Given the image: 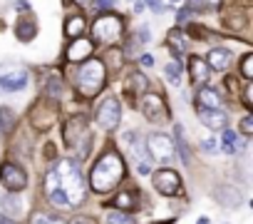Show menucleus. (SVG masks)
Listing matches in <instances>:
<instances>
[{
	"label": "nucleus",
	"instance_id": "nucleus-5",
	"mask_svg": "<svg viewBox=\"0 0 253 224\" xmlns=\"http://www.w3.org/2000/svg\"><path fill=\"white\" fill-rule=\"evenodd\" d=\"M0 182H3L10 192H20V189H25V184H28V177H25V172L18 167V165H3L0 167Z\"/></svg>",
	"mask_w": 253,
	"mask_h": 224
},
{
	"label": "nucleus",
	"instance_id": "nucleus-26",
	"mask_svg": "<svg viewBox=\"0 0 253 224\" xmlns=\"http://www.w3.org/2000/svg\"><path fill=\"white\" fill-rule=\"evenodd\" d=\"M189 3H191V8L204 10V8H216V5H218V0H189Z\"/></svg>",
	"mask_w": 253,
	"mask_h": 224
},
{
	"label": "nucleus",
	"instance_id": "nucleus-29",
	"mask_svg": "<svg viewBox=\"0 0 253 224\" xmlns=\"http://www.w3.org/2000/svg\"><path fill=\"white\" fill-rule=\"evenodd\" d=\"M132 87H137V92H144V90H147V77L137 72V75L132 77Z\"/></svg>",
	"mask_w": 253,
	"mask_h": 224
},
{
	"label": "nucleus",
	"instance_id": "nucleus-27",
	"mask_svg": "<svg viewBox=\"0 0 253 224\" xmlns=\"http://www.w3.org/2000/svg\"><path fill=\"white\" fill-rule=\"evenodd\" d=\"M47 197H50V202H52V204H60V207H62V204H67V197H65V192H62V189H52Z\"/></svg>",
	"mask_w": 253,
	"mask_h": 224
},
{
	"label": "nucleus",
	"instance_id": "nucleus-33",
	"mask_svg": "<svg viewBox=\"0 0 253 224\" xmlns=\"http://www.w3.org/2000/svg\"><path fill=\"white\" fill-rule=\"evenodd\" d=\"M201 147H204L206 152H213V150H216V140H204V142H201Z\"/></svg>",
	"mask_w": 253,
	"mask_h": 224
},
{
	"label": "nucleus",
	"instance_id": "nucleus-6",
	"mask_svg": "<svg viewBox=\"0 0 253 224\" xmlns=\"http://www.w3.org/2000/svg\"><path fill=\"white\" fill-rule=\"evenodd\" d=\"M147 147H149L152 157H157V160H169L174 155V140L169 135H162V132L152 135L147 140Z\"/></svg>",
	"mask_w": 253,
	"mask_h": 224
},
{
	"label": "nucleus",
	"instance_id": "nucleus-15",
	"mask_svg": "<svg viewBox=\"0 0 253 224\" xmlns=\"http://www.w3.org/2000/svg\"><path fill=\"white\" fill-rule=\"evenodd\" d=\"M89 53H92V43H89V40L77 38V43L67 50V57H70V60H82V57H87Z\"/></svg>",
	"mask_w": 253,
	"mask_h": 224
},
{
	"label": "nucleus",
	"instance_id": "nucleus-30",
	"mask_svg": "<svg viewBox=\"0 0 253 224\" xmlns=\"http://www.w3.org/2000/svg\"><path fill=\"white\" fill-rule=\"evenodd\" d=\"M241 130H243V135H251V130H253V117H246V120L241 122Z\"/></svg>",
	"mask_w": 253,
	"mask_h": 224
},
{
	"label": "nucleus",
	"instance_id": "nucleus-4",
	"mask_svg": "<svg viewBox=\"0 0 253 224\" xmlns=\"http://www.w3.org/2000/svg\"><path fill=\"white\" fill-rule=\"evenodd\" d=\"M119 117H122V107H119V100L114 97H107L99 110H97V125L104 127V130H114L119 125Z\"/></svg>",
	"mask_w": 253,
	"mask_h": 224
},
{
	"label": "nucleus",
	"instance_id": "nucleus-9",
	"mask_svg": "<svg viewBox=\"0 0 253 224\" xmlns=\"http://www.w3.org/2000/svg\"><path fill=\"white\" fill-rule=\"evenodd\" d=\"M199 120H201L209 130L226 127V122H228V117L223 115L221 110H209V107H199Z\"/></svg>",
	"mask_w": 253,
	"mask_h": 224
},
{
	"label": "nucleus",
	"instance_id": "nucleus-8",
	"mask_svg": "<svg viewBox=\"0 0 253 224\" xmlns=\"http://www.w3.org/2000/svg\"><path fill=\"white\" fill-rule=\"evenodd\" d=\"M94 33L102 40H114L122 33V20L114 18V15H102V18L94 20Z\"/></svg>",
	"mask_w": 253,
	"mask_h": 224
},
{
	"label": "nucleus",
	"instance_id": "nucleus-11",
	"mask_svg": "<svg viewBox=\"0 0 253 224\" xmlns=\"http://www.w3.org/2000/svg\"><path fill=\"white\" fill-rule=\"evenodd\" d=\"M25 85H28V72H8L0 77V90H8V92L23 90Z\"/></svg>",
	"mask_w": 253,
	"mask_h": 224
},
{
	"label": "nucleus",
	"instance_id": "nucleus-21",
	"mask_svg": "<svg viewBox=\"0 0 253 224\" xmlns=\"http://www.w3.org/2000/svg\"><path fill=\"white\" fill-rule=\"evenodd\" d=\"M18 35H20V40H30L33 38V33H35V23H18Z\"/></svg>",
	"mask_w": 253,
	"mask_h": 224
},
{
	"label": "nucleus",
	"instance_id": "nucleus-34",
	"mask_svg": "<svg viewBox=\"0 0 253 224\" xmlns=\"http://www.w3.org/2000/svg\"><path fill=\"white\" fill-rule=\"evenodd\" d=\"M147 3H149V5H152V8L157 10V13H162V10H164V5H162V0H147Z\"/></svg>",
	"mask_w": 253,
	"mask_h": 224
},
{
	"label": "nucleus",
	"instance_id": "nucleus-1",
	"mask_svg": "<svg viewBox=\"0 0 253 224\" xmlns=\"http://www.w3.org/2000/svg\"><path fill=\"white\" fill-rule=\"evenodd\" d=\"M122 174H124L122 160H119L114 152H107V155L94 165V169H92V174H89L92 189H94V192H109V189H114V184L122 179Z\"/></svg>",
	"mask_w": 253,
	"mask_h": 224
},
{
	"label": "nucleus",
	"instance_id": "nucleus-2",
	"mask_svg": "<svg viewBox=\"0 0 253 224\" xmlns=\"http://www.w3.org/2000/svg\"><path fill=\"white\" fill-rule=\"evenodd\" d=\"M52 172L57 174V189L65 192L67 204H80L84 199V184H82L80 167L72 160H60Z\"/></svg>",
	"mask_w": 253,
	"mask_h": 224
},
{
	"label": "nucleus",
	"instance_id": "nucleus-3",
	"mask_svg": "<svg viewBox=\"0 0 253 224\" xmlns=\"http://www.w3.org/2000/svg\"><path fill=\"white\" fill-rule=\"evenodd\" d=\"M104 85V65L99 60H87L77 72V87L82 95H97Z\"/></svg>",
	"mask_w": 253,
	"mask_h": 224
},
{
	"label": "nucleus",
	"instance_id": "nucleus-40",
	"mask_svg": "<svg viewBox=\"0 0 253 224\" xmlns=\"http://www.w3.org/2000/svg\"><path fill=\"white\" fill-rule=\"evenodd\" d=\"M171 3H176V0H171Z\"/></svg>",
	"mask_w": 253,
	"mask_h": 224
},
{
	"label": "nucleus",
	"instance_id": "nucleus-39",
	"mask_svg": "<svg viewBox=\"0 0 253 224\" xmlns=\"http://www.w3.org/2000/svg\"><path fill=\"white\" fill-rule=\"evenodd\" d=\"M75 3H80V5H82V3H87V0H75Z\"/></svg>",
	"mask_w": 253,
	"mask_h": 224
},
{
	"label": "nucleus",
	"instance_id": "nucleus-31",
	"mask_svg": "<svg viewBox=\"0 0 253 224\" xmlns=\"http://www.w3.org/2000/svg\"><path fill=\"white\" fill-rule=\"evenodd\" d=\"M114 3H117V0H94L97 8H114Z\"/></svg>",
	"mask_w": 253,
	"mask_h": 224
},
{
	"label": "nucleus",
	"instance_id": "nucleus-10",
	"mask_svg": "<svg viewBox=\"0 0 253 224\" xmlns=\"http://www.w3.org/2000/svg\"><path fill=\"white\" fill-rule=\"evenodd\" d=\"M142 107H144V112H147L149 120H164L167 107H164V102H162L159 95H147L144 102H142Z\"/></svg>",
	"mask_w": 253,
	"mask_h": 224
},
{
	"label": "nucleus",
	"instance_id": "nucleus-37",
	"mask_svg": "<svg viewBox=\"0 0 253 224\" xmlns=\"http://www.w3.org/2000/svg\"><path fill=\"white\" fill-rule=\"evenodd\" d=\"M189 13H191V10H181V13H179V20H181V23H184V20H186V18H189Z\"/></svg>",
	"mask_w": 253,
	"mask_h": 224
},
{
	"label": "nucleus",
	"instance_id": "nucleus-25",
	"mask_svg": "<svg viewBox=\"0 0 253 224\" xmlns=\"http://www.w3.org/2000/svg\"><path fill=\"white\" fill-rule=\"evenodd\" d=\"M33 224H65L62 219H55V217H47V214H35L33 217Z\"/></svg>",
	"mask_w": 253,
	"mask_h": 224
},
{
	"label": "nucleus",
	"instance_id": "nucleus-20",
	"mask_svg": "<svg viewBox=\"0 0 253 224\" xmlns=\"http://www.w3.org/2000/svg\"><path fill=\"white\" fill-rule=\"evenodd\" d=\"M109 224H134V217L124 214V212H109Z\"/></svg>",
	"mask_w": 253,
	"mask_h": 224
},
{
	"label": "nucleus",
	"instance_id": "nucleus-24",
	"mask_svg": "<svg viewBox=\"0 0 253 224\" xmlns=\"http://www.w3.org/2000/svg\"><path fill=\"white\" fill-rule=\"evenodd\" d=\"M241 75L243 77H251L253 75V55H246L243 62H241Z\"/></svg>",
	"mask_w": 253,
	"mask_h": 224
},
{
	"label": "nucleus",
	"instance_id": "nucleus-32",
	"mask_svg": "<svg viewBox=\"0 0 253 224\" xmlns=\"http://www.w3.org/2000/svg\"><path fill=\"white\" fill-rule=\"evenodd\" d=\"M47 90H50V95H57V92H60V82H57V80H50V82H47Z\"/></svg>",
	"mask_w": 253,
	"mask_h": 224
},
{
	"label": "nucleus",
	"instance_id": "nucleus-36",
	"mask_svg": "<svg viewBox=\"0 0 253 224\" xmlns=\"http://www.w3.org/2000/svg\"><path fill=\"white\" fill-rule=\"evenodd\" d=\"M142 65H154V57H152V55H144V57H142Z\"/></svg>",
	"mask_w": 253,
	"mask_h": 224
},
{
	"label": "nucleus",
	"instance_id": "nucleus-35",
	"mask_svg": "<svg viewBox=\"0 0 253 224\" xmlns=\"http://www.w3.org/2000/svg\"><path fill=\"white\" fill-rule=\"evenodd\" d=\"M139 40H142V43H149V28H142V30H139Z\"/></svg>",
	"mask_w": 253,
	"mask_h": 224
},
{
	"label": "nucleus",
	"instance_id": "nucleus-17",
	"mask_svg": "<svg viewBox=\"0 0 253 224\" xmlns=\"http://www.w3.org/2000/svg\"><path fill=\"white\" fill-rule=\"evenodd\" d=\"M65 30H67V35H72V38H82V33H84V18H70L67 20V25H65Z\"/></svg>",
	"mask_w": 253,
	"mask_h": 224
},
{
	"label": "nucleus",
	"instance_id": "nucleus-19",
	"mask_svg": "<svg viewBox=\"0 0 253 224\" xmlns=\"http://www.w3.org/2000/svg\"><path fill=\"white\" fill-rule=\"evenodd\" d=\"M114 207H117L119 212L132 209V207H134V197H132L129 192H122V194H117V197H114Z\"/></svg>",
	"mask_w": 253,
	"mask_h": 224
},
{
	"label": "nucleus",
	"instance_id": "nucleus-38",
	"mask_svg": "<svg viewBox=\"0 0 253 224\" xmlns=\"http://www.w3.org/2000/svg\"><path fill=\"white\" fill-rule=\"evenodd\" d=\"M0 224H15L13 219H8V217H3V219H0Z\"/></svg>",
	"mask_w": 253,
	"mask_h": 224
},
{
	"label": "nucleus",
	"instance_id": "nucleus-7",
	"mask_svg": "<svg viewBox=\"0 0 253 224\" xmlns=\"http://www.w3.org/2000/svg\"><path fill=\"white\" fill-rule=\"evenodd\" d=\"M179 174L174 172V169H159L157 174H154V187H157V192H162L164 197H171V194H176L179 192Z\"/></svg>",
	"mask_w": 253,
	"mask_h": 224
},
{
	"label": "nucleus",
	"instance_id": "nucleus-12",
	"mask_svg": "<svg viewBox=\"0 0 253 224\" xmlns=\"http://www.w3.org/2000/svg\"><path fill=\"white\" fill-rule=\"evenodd\" d=\"M196 100H199V107H209V110H218L221 107V97L211 87H201V92H199Z\"/></svg>",
	"mask_w": 253,
	"mask_h": 224
},
{
	"label": "nucleus",
	"instance_id": "nucleus-13",
	"mask_svg": "<svg viewBox=\"0 0 253 224\" xmlns=\"http://www.w3.org/2000/svg\"><path fill=\"white\" fill-rule=\"evenodd\" d=\"M231 62V53L228 50H223V48H218V50H211L209 53V67H216V70H223L226 65Z\"/></svg>",
	"mask_w": 253,
	"mask_h": 224
},
{
	"label": "nucleus",
	"instance_id": "nucleus-18",
	"mask_svg": "<svg viewBox=\"0 0 253 224\" xmlns=\"http://www.w3.org/2000/svg\"><path fill=\"white\" fill-rule=\"evenodd\" d=\"M13 125H15L13 110H8V107H0V130H3V132H10V130H13Z\"/></svg>",
	"mask_w": 253,
	"mask_h": 224
},
{
	"label": "nucleus",
	"instance_id": "nucleus-23",
	"mask_svg": "<svg viewBox=\"0 0 253 224\" xmlns=\"http://www.w3.org/2000/svg\"><path fill=\"white\" fill-rule=\"evenodd\" d=\"M179 72H181L179 62H169V65H167V77H169V82L179 85Z\"/></svg>",
	"mask_w": 253,
	"mask_h": 224
},
{
	"label": "nucleus",
	"instance_id": "nucleus-14",
	"mask_svg": "<svg viewBox=\"0 0 253 224\" xmlns=\"http://www.w3.org/2000/svg\"><path fill=\"white\" fill-rule=\"evenodd\" d=\"M209 75H211V72H209V65H206L201 57H191V80L201 85V82L209 80Z\"/></svg>",
	"mask_w": 253,
	"mask_h": 224
},
{
	"label": "nucleus",
	"instance_id": "nucleus-16",
	"mask_svg": "<svg viewBox=\"0 0 253 224\" xmlns=\"http://www.w3.org/2000/svg\"><path fill=\"white\" fill-rule=\"evenodd\" d=\"M174 140H176V150H179V155H181V162L189 165L191 157H189V145H186V137H184V127H181V125L174 127Z\"/></svg>",
	"mask_w": 253,
	"mask_h": 224
},
{
	"label": "nucleus",
	"instance_id": "nucleus-22",
	"mask_svg": "<svg viewBox=\"0 0 253 224\" xmlns=\"http://www.w3.org/2000/svg\"><path fill=\"white\" fill-rule=\"evenodd\" d=\"M169 43H171V48H174V55L179 57V55L184 53V40H181L179 30H171V35H169Z\"/></svg>",
	"mask_w": 253,
	"mask_h": 224
},
{
	"label": "nucleus",
	"instance_id": "nucleus-28",
	"mask_svg": "<svg viewBox=\"0 0 253 224\" xmlns=\"http://www.w3.org/2000/svg\"><path fill=\"white\" fill-rule=\"evenodd\" d=\"M223 150L226 152H233L236 150V135L233 132H223Z\"/></svg>",
	"mask_w": 253,
	"mask_h": 224
}]
</instances>
